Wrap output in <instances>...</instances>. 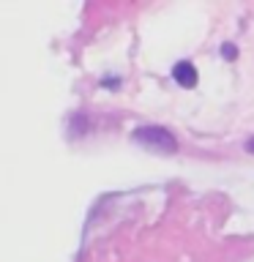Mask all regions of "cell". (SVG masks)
<instances>
[{
    "mask_svg": "<svg viewBox=\"0 0 254 262\" xmlns=\"http://www.w3.org/2000/svg\"><path fill=\"white\" fill-rule=\"evenodd\" d=\"M134 139L142 147H147V150H153V153H161V156H170V153L178 150V139L164 126H139L134 131Z\"/></svg>",
    "mask_w": 254,
    "mask_h": 262,
    "instance_id": "1",
    "label": "cell"
},
{
    "mask_svg": "<svg viewBox=\"0 0 254 262\" xmlns=\"http://www.w3.org/2000/svg\"><path fill=\"white\" fill-rule=\"evenodd\" d=\"M172 77L180 88H194L197 85V66L188 63V60H180L175 63V69H172Z\"/></svg>",
    "mask_w": 254,
    "mask_h": 262,
    "instance_id": "2",
    "label": "cell"
},
{
    "mask_svg": "<svg viewBox=\"0 0 254 262\" xmlns=\"http://www.w3.org/2000/svg\"><path fill=\"white\" fill-rule=\"evenodd\" d=\"M224 57H227V60H232V57H235V47H232V44L224 47Z\"/></svg>",
    "mask_w": 254,
    "mask_h": 262,
    "instance_id": "3",
    "label": "cell"
},
{
    "mask_svg": "<svg viewBox=\"0 0 254 262\" xmlns=\"http://www.w3.org/2000/svg\"><path fill=\"white\" fill-rule=\"evenodd\" d=\"M246 150H249V153H254V137L249 139V142H246Z\"/></svg>",
    "mask_w": 254,
    "mask_h": 262,
    "instance_id": "4",
    "label": "cell"
}]
</instances>
